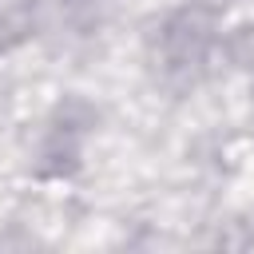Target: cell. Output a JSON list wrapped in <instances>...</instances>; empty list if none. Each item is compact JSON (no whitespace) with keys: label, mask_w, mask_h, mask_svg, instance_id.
Here are the masks:
<instances>
[{"label":"cell","mask_w":254,"mask_h":254,"mask_svg":"<svg viewBox=\"0 0 254 254\" xmlns=\"http://www.w3.org/2000/svg\"><path fill=\"white\" fill-rule=\"evenodd\" d=\"M218 36H214V12L206 4H187L175 8L159 20V32L151 40V56L163 67L167 79L179 83H194L198 71L206 67L210 52H214Z\"/></svg>","instance_id":"1"},{"label":"cell","mask_w":254,"mask_h":254,"mask_svg":"<svg viewBox=\"0 0 254 254\" xmlns=\"http://www.w3.org/2000/svg\"><path fill=\"white\" fill-rule=\"evenodd\" d=\"M32 12L24 8V4H8V0H0V52H12L16 44H24L28 40V32H32Z\"/></svg>","instance_id":"2"},{"label":"cell","mask_w":254,"mask_h":254,"mask_svg":"<svg viewBox=\"0 0 254 254\" xmlns=\"http://www.w3.org/2000/svg\"><path fill=\"white\" fill-rule=\"evenodd\" d=\"M226 56L238 67H254V24H238L234 32H226Z\"/></svg>","instance_id":"3"}]
</instances>
